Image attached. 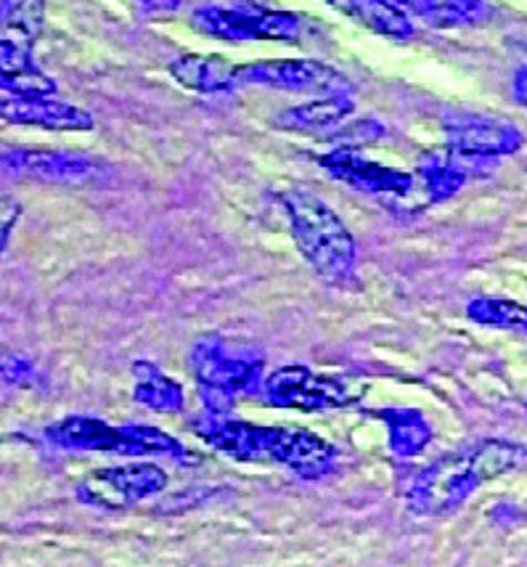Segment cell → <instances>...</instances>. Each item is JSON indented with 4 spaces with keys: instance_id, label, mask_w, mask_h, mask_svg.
Listing matches in <instances>:
<instances>
[{
    "instance_id": "1",
    "label": "cell",
    "mask_w": 527,
    "mask_h": 567,
    "mask_svg": "<svg viewBox=\"0 0 527 567\" xmlns=\"http://www.w3.org/2000/svg\"><path fill=\"white\" fill-rule=\"evenodd\" d=\"M519 470H527L525 445L493 437V441L469 445L424 467L411 481L405 504L414 515L422 517L451 515L485 483Z\"/></svg>"
},
{
    "instance_id": "2",
    "label": "cell",
    "mask_w": 527,
    "mask_h": 567,
    "mask_svg": "<svg viewBox=\"0 0 527 567\" xmlns=\"http://www.w3.org/2000/svg\"><path fill=\"white\" fill-rule=\"evenodd\" d=\"M199 437L236 462H270L306 481H321L337 467V449L308 430L262 427L234 416H209L194 424Z\"/></svg>"
},
{
    "instance_id": "3",
    "label": "cell",
    "mask_w": 527,
    "mask_h": 567,
    "mask_svg": "<svg viewBox=\"0 0 527 567\" xmlns=\"http://www.w3.org/2000/svg\"><path fill=\"white\" fill-rule=\"evenodd\" d=\"M281 205L289 215V223H292L297 247L313 266V271L323 281H348L355 271L358 245L348 226L340 220V215L316 194L300 192V188L283 192Z\"/></svg>"
},
{
    "instance_id": "4",
    "label": "cell",
    "mask_w": 527,
    "mask_h": 567,
    "mask_svg": "<svg viewBox=\"0 0 527 567\" xmlns=\"http://www.w3.org/2000/svg\"><path fill=\"white\" fill-rule=\"evenodd\" d=\"M262 367L266 361L260 350L215 334L199 340L192 353V369L207 414L231 416L236 395H252L262 390Z\"/></svg>"
},
{
    "instance_id": "5",
    "label": "cell",
    "mask_w": 527,
    "mask_h": 567,
    "mask_svg": "<svg viewBox=\"0 0 527 567\" xmlns=\"http://www.w3.org/2000/svg\"><path fill=\"white\" fill-rule=\"evenodd\" d=\"M45 441L64 451H104L120 456H184L186 449L175 437L146 424L114 427L96 416H64L45 427Z\"/></svg>"
},
{
    "instance_id": "6",
    "label": "cell",
    "mask_w": 527,
    "mask_h": 567,
    "mask_svg": "<svg viewBox=\"0 0 527 567\" xmlns=\"http://www.w3.org/2000/svg\"><path fill=\"white\" fill-rule=\"evenodd\" d=\"M262 393L270 406L294 409V411H334L348 409L361 401L363 388L353 380L306 367H283L270 371L262 382Z\"/></svg>"
},
{
    "instance_id": "7",
    "label": "cell",
    "mask_w": 527,
    "mask_h": 567,
    "mask_svg": "<svg viewBox=\"0 0 527 567\" xmlns=\"http://www.w3.org/2000/svg\"><path fill=\"white\" fill-rule=\"evenodd\" d=\"M192 24L202 35L228 43L241 40H287L294 43L302 32L300 17L289 11L270 9H223V6H199L192 13Z\"/></svg>"
},
{
    "instance_id": "8",
    "label": "cell",
    "mask_w": 527,
    "mask_h": 567,
    "mask_svg": "<svg viewBox=\"0 0 527 567\" xmlns=\"http://www.w3.org/2000/svg\"><path fill=\"white\" fill-rule=\"evenodd\" d=\"M236 85H262L273 91L316 93V96L350 91L342 72L316 59H266V62L236 66Z\"/></svg>"
},
{
    "instance_id": "9",
    "label": "cell",
    "mask_w": 527,
    "mask_h": 567,
    "mask_svg": "<svg viewBox=\"0 0 527 567\" xmlns=\"http://www.w3.org/2000/svg\"><path fill=\"white\" fill-rule=\"evenodd\" d=\"M167 488V472L157 464H120L96 470L78 485V498L87 506L120 512L127 506L162 494Z\"/></svg>"
},
{
    "instance_id": "10",
    "label": "cell",
    "mask_w": 527,
    "mask_h": 567,
    "mask_svg": "<svg viewBox=\"0 0 527 567\" xmlns=\"http://www.w3.org/2000/svg\"><path fill=\"white\" fill-rule=\"evenodd\" d=\"M0 171L11 178L43 181V184H93L104 178L101 159L78 152H49V148H11L0 154Z\"/></svg>"
},
{
    "instance_id": "11",
    "label": "cell",
    "mask_w": 527,
    "mask_h": 567,
    "mask_svg": "<svg viewBox=\"0 0 527 567\" xmlns=\"http://www.w3.org/2000/svg\"><path fill=\"white\" fill-rule=\"evenodd\" d=\"M445 141H448L451 152L462 154L466 159L485 162L519 152L523 133L502 120L458 114V117L445 120Z\"/></svg>"
},
{
    "instance_id": "12",
    "label": "cell",
    "mask_w": 527,
    "mask_h": 567,
    "mask_svg": "<svg viewBox=\"0 0 527 567\" xmlns=\"http://www.w3.org/2000/svg\"><path fill=\"white\" fill-rule=\"evenodd\" d=\"M319 162L329 175H334L342 184L358 188V192L395 194V197H401V194H409L414 188V175L411 173L380 165V162H371L350 146L334 148V152L323 154Z\"/></svg>"
},
{
    "instance_id": "13",
    "label": "cell",
    "mask_w": 527,
    "mask_h": 567,
    "mask_svg": "<svg viewBox=\"0 0 527 567\" xmlns=\"http://www.w3.org/2000/svg\"><path fill=\"white\" fill-rule=\"evenodd\" d=\"M0 120L9 125H30L59 133H83L96 127V120H93L91 112L53 96L3 99L0 101Z\"/></svg>"
},
{
    "instance_id": "14",
    "label": "cell",
    "mask_w": 527,
    "mask_h": 567,
    "mask_svg": "<svg viewBox=\"0 0 527 567\" xmlns=\"http://www.w3.org/2000/svg\"><path fill=\"white\" fill-rule=\"evenodd\" d=\"M43 24L45 0H0V53H32Z\"/></svg>"
},
{
    "instance_id": "15",
    "label": "cell",
    "mask_w": 527,
    "mask_h": 567,
    "mask_svg": "<svg viewBox=\"0 0 527 567\" xmlns=\"http://www.w3.org/2000/svg\"><path fill=\"white\" fill-rule=\"evenodd\" d=\"M353 110L355 104L348 93H329V96H319L292 106V110H283L276 117V127L289 133H327L340 127Z\"/></svg>"
},
{
    "instance_id": "16",
    "label": "cell",
    "mask_w": 527,
    "mask_h": 567,
    "mask_svg": "<svg viewBox=\"0 0 527 567\" xmlns=\"http://www.w3.org/2000/svg\"><path fill=\"white\" fill-rule=\"evenodd\" d=\"M170 74L175 83L205 96L228 93L236 87V66L213 53H184L170 62Z\"/></svg>"
},
{
    "instance_id": "17",
    "label": "cell",
    "mask_w": 527,
    "mask_h": 567,
    "mask_svg": "<svg viewBox=\"0 0 527 567\" xmlns=\"http://www.w3.org/2000/svg\"><path fill=\"white\" fill-rule=\"evenodd\" d=\"M472 162L475 159H466L462 154L451 152V148H445V152H427L418 159L416 175L432 205L451 199L454 194L462 192V186L472 173Z\"/></svg>"
},
{
    "instance_id": "18",
    "label": "cell",
    "mask_w": 527,
    "mask_h": 567,
    "mask_svg": "<svg viewBox=\"0 0 527 567\" xmlns=\"http://www.w3.org/2000/svg\"><path fill=\"white\" fill-rule=\"evenodd\" d=\"M133 377L135 403H141L148 411H159V414H178V411H184V388L170 380L165 371L154 367V363L138 361L133 367Z\"/></svg>"
},
{
    "instance_id": "19",
    "label": "cell",
    "mask_w": 527,
    "mask_h": 567,
    "mask_svg": "<svg viewBox=\"0 0 527 567\" xmlns=\"http://www.w3.org/2000/svg\"><path fill=\"white\" fill-rule=\"evenodd\" d=\"M371 416L388 424L390 451L401 458L418 456L432 441V427L416 409H376Z\"/></svg>"
},
{
    "instance_id": "20",
    "label": "cell",
    "mask_w": 527,
    "mask_h": 567,
    "mask_svg": "<svg viewBox=\"0 0 527 567\" xmlns=\"http://www.w3.org/2000/svg\"><path fill=\"white\" fill-rule=\"evenodd\" d=\"M337 3L376 35L393 40H409L414 35L409 13L390 0H337Z\"/></svg>"
},
{
    "instance_id": "21",
    "label": "cell",
    "mask_w": 527,
    "mask_h": 567,
    "mask_svg": "<svg viewBox=\"0 0 527 567\" xmlns=\"http://www.w3.org/2000/svg\"><path fill=\"white\" fill-rule=\"evenodd\" d=\"M466 316L475 323L496 329H509V332L527 334V308L515 300L504 297H475L466 306Z\"/></svg>"
},
{
    "instance_id": "22",
    "label": "cell",
    "mask_w": 527,
    "mask_h": 567,
    "mask_svg": "<svg viewBox=\"0 0 527 567\" xmlns=\"http://www.w3.org/2000/svg\"><path fill=\"white\" fill-rule=\"evenodd\" d=\"M424 22L432 27H479L493 19V9L485 0H437L432 9L424 13Z\"/></svg>"
},
{
    "instance_id": "23",
    "label": "cell",
    "mask_w": 527,
    "mask_h": 567,
    "mask_svg": "<svg viewBox=\"0 0 527 567\" xmlns=\"http://www.w3.org/2000/svg\"><path fill=\"white\" fill-rule=\"evenodd\" d=\"M35 367H32L24 355L0 350V380L9 384H19V388H30V384L35 382Z\"/></svg>"
},
{
    "instance_id": "24",
    "label": "cell",
    "mask_w": 527,
    "mask_h": 567,
    "mask_svg": "<svg viewBox=\"0 0 527 567\" xmlns=\"http://www.w3.org/2000/svg\"><path fill=\"white\" fill-rule=\"evenodd\" d=\"M22 218V202L11 194H0V260H3L6 249H9L11 234Z\"/></svg>"
},
{
    "instance_id": "25",
    "label": "cell",
    "mask_w": 527,
    "mask_h": 567,
    "mask_svg": "<svg viewBox=\"0 0 527 567\" xmlns=\"http://www.w3.org/2000/svg\"><path fill=\"white\" fill-rule=\"evenodd\" d=\"M382 133L384 127L380 123H374V120H361V123L344 127V131H337L331 138H334L337 144L353 148V144H369V141H376Z\"/></svg>"
},
{
    "instance_id": "26",
    "label": "cell",
    "mask_w": 527,
    "mask_h": 567,
    "mask_svg": "<svg viewBox=\"0 0 527 567\" xmlns=\"http://www.w3.org/2000/svg\"><path fill=\"white\" fill-rule=\"evenodd\" d=\"M135 13L144 19H167L180 11L184 0H133Z\"/></svg>"
},
{
    "instance_id": "27",
    "label": "cell",
    "mask_w": 527,
    "mask_h": 567,
    "mask_svg": "<svg viewBox=\"0 0 527 567\" xmlns=\"http://www.w3.org/2000/svg\"><path fill=\"white\" fill-rule=\"evenodd\" d=\"M512 93H515V101L519 106H527V66L515 72V80H512Z\"/></svg>"
},
{
    "instance_id": "28",
    "label": "cell",
    "mask_w": 527,
    "mask_h": 567,
    "mask_svg": "<svg viewBox=\"0 0 527 567\" xmlns=\"http://www.w3.org/2000/svg\"><path fill=\"white\" fill-rule=\"evenodd\" d=\"M390 3L401 6L405 13L411 11V13H416V17H424V13H427L432 6L437 3V0H390Z\"/></svg>"
},
{
    "instance_id": "29",
    "label": "cell",
    "mask_w": 527,
    "mask_h": 567,
    "mask_svg": "<svg viewBox=\"0 0 527 567\" xmlns=\"http://www.w3.org/2000/svg\"><path fill=\"white\" fill-rule=\"evenodd\" d=\"M327 3H337V0H327Z\"/></svg>"
}]
</instances>
